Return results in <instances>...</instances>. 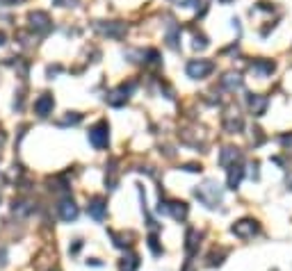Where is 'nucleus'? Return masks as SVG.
I'll use <instances>...</instances> for the list:
<instances>
[{
    "label": "nucleus",
    "mask_w": 292,
    "mask_h": 271,
    "mask_svg": "<svg viewBox=\"0 0 292 271\" xmlns=\"http://www.w3.org/2000/svg\"><path fill=\"white\" fill-rule=\"evenodd\" d=\"M219 184H215L212 180H208L206 184H201L199 189H196V198H199L203 205L208 207H215L217 203L222 201V194H219V189H217Z\"/></svg>",
    "instance_id": "nucleus-1"
},
{
    "label": "nucleus",
    "mask_w": 292,
    "mask_h": 271,
    "mask_svg": "<svg viewBox=\"0 0 292 271\" xmlns=\"http://www.w3.org/2000/svg\"><path fill=\"white\" fill-rule=\"evenodd\" d=\"M89 141H92L94 148H105L110 141V125L108 121H98L94 125L92 130H89Z\"/></svg>",
    "instance_id": "nucleus-2"
},
{
    "label": "nucleus",
    "mask_w": 292,
    "mask_h": 271,
    "mask_svg": "<svg viewBox=\"0 0 292 271\" xmlns=\"http://www.w3.org/2000/svg\"><path fill=\"white\" fill-rule=\"evenodd\" d=\"M27 23H30V30H32V32H39V34L50 30V16L41 9L30 11V14H27Z\"/></svg>",
    "instance_id": "nucleus-3"
},
{
    "label": "nucleus",
    "mask_w": 292,
    "mask_h": 271,
    "mask_svg": "<svg viewBox=\"0 0 292 271\" xmlns=\"http://www.w3.org/2000/svg\"><path fill=\"white\" fill-rule=\"evenodd\" d=\"M157 212H167L169 217H173L176 221H183L189 210H187V203H183V201H169V203H160Z\"/></svg>",
    "instance_id": "nucleus-4"
},
{
    "label": "nucleus",
    "mask_w": 292,
    "mask_h": 271,
    "mask_svg": "<svg viewBox=\"0 0 292 271\" xmlns=\"http://www.w3.org/2000/svg\"><path fill=\"white\" fill-rule=\"evenodd\" d=\"M212 69H215V64L208 60H192L187 66H185V71H187L189 78H194V80H199V78H206L208 73H212Z\"/></svg>",
    "instance_id": "nucleus-5"
},
{
    "label": "nucleus",
    "mask_w": 292,
    "mask_h": 271,
    "mask_svg": "<svg viewBox=\"0 0 292 271\" xmlns=\"http://www.w3.org/2000/svg\"><path fill=\"white\" fill-rule=\"evenodd\" d=\"M135 89V82H130L128 87L126 85H121L119 89H114V91H110L108 96H105V100H108L112 107H121L124 103H128V96H130V91Z\"/></svg>",
    "instance_id": "nucleus-6"
},
{
    "label": "nucleus",
    "mask_w": 292,
    "mask_h": 271,
    "mask_svg": "<svg viewBox=\"0 0 292 271\" xmlns=\"http://www.w3.org/2000/svg\"><path fill=\"white\" fill-rule=\"evenodd\" d=\"M96 30L98 32H103V34H108V37H112V39H121L126 34V25L124 23H119V21H108V23L98 21Z\"/></svg>",
    "instance_id": "nucleus-7"
},
{
    "label": "nucleus",
    "mask_w": 292,
    "mask_h": 271,
    "mask_svg": "<svg viewBox=\"0 0 292 271\" xmlns=\"http://www.w3.org/2000/svg\"><path fill=\"white\" fill-rule=\"evenodd\" d=\"M57 214H60L62 221H76L78 219V205L73 203V198H62L60 205H57Z\"/></svg>",
    "instance_id": "nucleus-8"
},
{
    "label": "nucleus",
    "mask_w": 292,
    "mask_h": 271,
    "mask_svg": "<svg viewBox=\"0 0 292 271\" xmlns=\"http://www.w3.org/2000/svg\"><path fill=\"white\" fill-rule=\"evenodd\" d=\"M87 212H89V217H94L96 221H103V219H105V212H108V203H105L103 196H94V198H89Z\"/></svg>",
    "instance_id": "nucleus-9"
},
{
    "label": "nucleus",
    "mask_w": 292,
    "mask_h": 271,
    "mask_svg": "<svg viewBox=\"0 0 292 271\" xmlns=\"http://www.w3.org/2000/svg\"><path fill=\"white\" fill-rule=\"evenodd\" d=\"M256 233H258V223H256L254 219H242V221H238L233 226V235H238V237H242V239L254 237Z\"/></svg>",
    "instance_id": "nucleus-10"
},
{
    "label": "nucleus",
    "mask_w": 292,
    "mask_h": 271,
    "mask_svg": "<svg viewBox=\"0 0 292 271\" xmlns=\"http://www.w3.org/2000/svg\"><path fill=\"white\" fill-rule=\"evenodd\" d=\"M53 107H55V98L50 96V93H41V96L34 100V114L41 116V119H46V116L53 112Z\"/></svg>",
    "instance_id": "nucleus-11"
},
{
    "label": "nucleus",
    "mask_w": 292,
    "mask_h": 271,
    "mask_svg": "<svg viewBox=\"0 0 292 271\" xmlns=\"http://www.w3.org/2000/svg\"><path fill=\"white\" fill-rule=\"evenodd\" d=\"M244 176V169L242 167H228V189H238L240 187V180Z\"/></svg>",
    "instance_id": "nucleus-12"
},
{
    "label": "nucleus",
    "mask_w": 292,
    "mask_h": 271,
    "mask_svg": "<svg viewBox=\"0 0 292 271\" xmlns=\"http://www.w3.org/2000/svg\"><path fill=\"white\" fill-rule=\"evenodd\" d=\"M137 269H140V258H137L135 253H128L121 258L119 271H137Z\"/></svg>",
    "instance_id": "nucleus-13"
},
{
    "label": "nucleus",
    "mask_w": 292,
    "mask_h": 271,
    "mask_svg": "<svg viewBox=\"0 0 292 271\" xmlns=\"http://www.w3.org/2000/svg\"><path fill=\"white\" fill-rule=\"evenodd\" d=\"M32 210H34L32 201H14V205H11V212L16 217H27V214H32Z\"/></svg>",
    "instance_id": "nucleus-14"
},
{
    "label": "nucleus",
    "mask_w": 292,
    "mask_h": 271,
    "mask_svg": "<svg viewBox=\"0 0 292 271\" xmlns=\"http://www.w3.org/2000/svg\"><path fill=\"white\" fill-rule=\"evenodd\" d=\"M249 107H251V112H254L256 116H260V114L265 112V107H267V98L265 96H249Z\"/></svg>",
    "instance_id": "nucleus-15"
},
{
    "label": "nucleus",
    "mask_w": 292,
    "mask_h": 271,
    "mask_svg": "<svg viewBox=\"0 0 292 271\" xmlns=\"http://www.w3.org/2000/svg\"><path fill=\"white\" fill-rule=\"evenodd\" d=\"M196 246H199V233L196 230H187V237H185V251H187V255L194 253Z\"/></svg>",
    "instance_id": "nucleus-16"
},
{
    "label": "nucleus",
    "mask_w": 292,
    "mask_h": 271,
    "mask_svg": "<svg viewBox=\"0 0 292 271\" xmlns=\"http://www.w3.org/2000/svg\"><path fill=\"white\" fill-rule=\"evenodd\" d=\"M235 162V160H240V153H238V148H224V153L219 155V164L222 167H228V162Z\"/></svg>",
    "instance_id": "nucleus-17"
},
{
    "label": "nucleus",
    "mask_w": 292,
    "mask_h": 271,
    "mask_svg": "<svg viewBox=\"0 0 292 271\" xmlns=\"http://www.w3.org/2000/svg\"><path fill=\"white\" fill-rule=\"evenodd\" d=\"M222 85L224 87H228V89H240L242 87V78H240L238 73H228V76L222 80Z\"/></svg>",
    "instance_id": "nucleus-18"
},
{
    "label": "nucleus",
    "mask_w": 292,
    "mask_h": 271,
    "mask_svg": "<svg viewBox=\"0 0 292 271\" xmlns=\"http://www.w3.org/2000/svg\"><path fill=\"white\" fill-rule=\"evenodd\" d=\"M251 69H256V71H260V73H272V71H274V64H272V62H254V64H251Z\"/></svg>",
    "instance_id": "nucleus-19"
},
{
    "label": "nucleus",
    "mask_w": 292,
    "mask_h": 271,
    "mask_svg": "<svg viewBox=\"0 0 292 271\" xmlns=\"http://www.w3.org/2000/svg\"><path fill=\"white\" fill-rule=\"evenodd\" d=\"M146 244H148V249L153 251V255H162V246H160V242H157L155 235H151V237L146 239Z\"/></svg>",
    "instance_id": "nucleus-20"
},
{
    "label": "nucleus",
    "mask_w": 292,
    "mask_h": 271,
    "mask_svg": "<svg viewBox=\"0 0 292 271\" xmlns=\"http://www.w3.org/2000/svg\"><path fill=\"white\" fill-rule=\"evenodd\" d=\"M55 5H60V7H76L78 0H55Z\"/></svg>",
    "instance_id": "nucleus-21"
},
{
    "label": "nucleus",
    "mask_w": 292,
    "mask_h": 271,
    "mask_svg": "<svg viewBox=\"0 0 292 271\" xmlns=\"http://www.w3.org/2000/svg\"><path fill=\"white\" fill-rule=\"evenodd\" d=\"M7 265V249L5 246H0V267Z\"/></svg>",
    "instance_id": "nucleus-22"
},
{
    "label": "nucleus",
    "mask_w": 292,
    "mask_h": 271,
    "mask_svg": "<svg viewBox=\"0 0 292 271\" xmlns=\"http://www.w3.org/2000/svg\"><path fill=\"white\" fill-rule=\"evenodd\" d=\"M18 2H25V0H0V5L11 7V5H18Z\"/></svg>",
    "instance_id": "nucleus-23"
},
{
    "label": "nucleus",
    "mask_w": 292,
    "mask_h": 271,
    "mask_svg": "<svg viewBox=\"0 0 292 271\" xmlns=\"http://www.w3.org/2000/svg\"><path fill=\"white\" fill-rule=\"evenodd\" d=\"M185 171H201V167H196V164H185Z\"/></svg>",
    "instance_id": "nucleus-24"
},
{
    "label": "nucleus",
    "mask_w": 292,
    "mask_h": 271,
    "mask_svg": "<svg viewBox=\"0 0 292 271\" xmlns=\"http://www.w3.org/2000/svg\"><path fill=\"white\" fill-rule=\"evenodd\" d=\"M80 246H82V242H76V244H73V246H71V253H78V251H80Z\"/></svg>",
    "instance_id": "nucleus-25"
},
{
    "label": "nucleus",
    "mask_w": 292,
    "mask_h": 271,
    "mask_svg": "<svg viewBox=\"0 0 292 271\" xmlns=\"http://www.w3.org/2000/svg\"><path fill=\"white\" fill-rule=\"evenodd\" d=\"M185 271H194V267H192V262H187V265H185Z\"/></svg>",
    "instance_id": "nucleus-26"
},
{
    "label": "nucleus",
    "mask_w": 292,
    "mask_h": 271,
    "mask_svg": "<svg viewBox=\"0 0 292 271\" xmlns=\"http://www.w3.org/2000/svg\"><path fill=\"white\" fill-rule=\"evenodd\" d=\"M5 44V32H0V46Z\"/></svg>",
    "instance_id": "nucleus-27"
},
{
    "label": "nucleus",
    "mask_w": 292,
    "mask_h": 271,
    "mask_svg": "<svg viewBox=\"0 0 292 271\" xmlns=\"http://www.w3.org/2000/svg\"><path fill=\"white\" fill-rule=\"evenodd\" d=\"M219 2H224V5H228V2H231V0H219Z\"/></svg>",
    "instance_id": "nucleus-28"
}]
</instances>
